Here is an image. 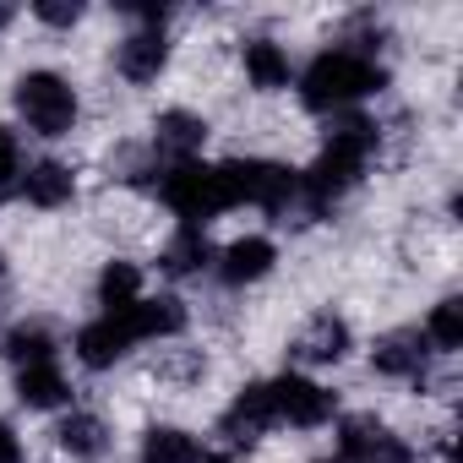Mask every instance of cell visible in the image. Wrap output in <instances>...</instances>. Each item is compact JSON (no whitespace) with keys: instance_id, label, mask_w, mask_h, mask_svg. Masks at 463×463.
I'll return each mask as SVG.
<instances>
[{"instance_id":"6da1fadb","label":"cell","mask_w":463,"mask_h":463,"mask_svg":"<svg viewBox=\"0 0 463 463\" xmlns=\"http://www.w3.org/2000/svg\"><path fill=\"white\" fill-rule=\"evenodd\" d=\"M376 142H382V137H376V120H365V115H344V120L327 131V147L317 153V164L300 175V196H306V207H311V213H327L338 196H349V191L360 185V175H365Z\"/></svg>"},{"instance_id":"7a4b0ae2","label":"cell","mask_w":463,"mask_h":463,"mask_svg":"<svg viewBox=\"0 0 463 463\" xmlns=\"http://www.w3.org/2000/svg\"><path fill=\"white\" fill-rule=\"evenodd\" d=\"M387 88V71L360 50H322L300 77V104L317 115H344L349 104Z\"/></svg>"},{"instance_id":"3957f363","label":"cell","mask_w":463,"mask_h":463,"mask_svg":"<svg viewBox=\"0 0 463 463\" xmlns=\"http://www.w3.org/2000/svg\"><path fill=\"white\" fill-rule=\"evenodd\" d=\"M158 196H164V207H169L180 223H191V229H202L207 218H218V213L229 207V191H223L218 164H196V158L169 164V169H164Z\"/></svg>"},{"instance_id":"277c9868","label":"cell","mask_w":463,"mask_h":463,"mask_svg":"<svg viewBox=\"0 0 463 463\" xmlns=\"http://www.w3.org/2000/svg\"><path fill=\"white\" fill-rule=\"evenodd\" d=\"M223 175V191H229V207H289L300 196V175L289 164H273V158H229L218 164Z\"/></svg>"},{"instance_id":"5b68a950","label":"cell","mask_w":463,"mask_h":463,"mask_svg":"<svg viewBox=\"0 0 463 463\" xmlns=\"http://www.w3.org/2000/svg\"><path fill=\"white\" fill-rule=\"evenodd\" d=\"M17 115L39 137H66L77 126V88L61 71H23L17 77Z\"/></svg>"},{"instance_id":"8992f818","label":"cell","mask_w":463,"mask_h":463,"mask_svg":"<svg viewBox=\"0 0 463 463\" xmlns=\"http://www.w3.org/2000/svg\"><path fill=\"white\" fill-rule=\"evenodd\" d=\"M268 398H273V420H279V425H300V430L327 425V420H333V409H338V398H333L322 382L300 376V371L273 376V382H268Z\"/></svg>"},{"instance_id":"52a82bcc","label":"cell","mask_w":463,"mask_h":463,"mask_svg":"<svg viewBox=\"0 0 463 463\" xmlns=\"http://www.w3.org/2000/svg\"><path fill=\"white\" fill-rule=\"evenodd\" d=\"M115 66L126 82H158L164 66H169V39H164V23H142L137 33H126V44L115 50Z\"/></svg>"},{"instance_id":"ba28073f","label":"cell","mask_w":463,"mask_h":463,"mask_svg":"<svg viewBox=\"0 0 463 463\" xmlns=\"http://www.w3.org/2000/svg\"><path fill=\"white\" fill-rule=\"evenodd\" d=\"M71 349H77V360L88 365V371H109V365H120L126 354H131V333H126V322L120 317H93V322H82L77 327V338H71Z\"/></svg>"},{"instance_id":"9c48e42d","label":"cell","mask_w":463,"mask_h":463,"mask_svg":"<svg viewBox=\"0 0 463 463\" xmlns=\"http://www.w3.org/2000/svg\"><path fill=\"white\" fill-rule=\"evenodd\" d=\"M109 317H120V322H126L131 344H147V338H175V333H185V306H180L175 295H142L137 306H126V311H109Z\"/></svg>"},{"instance_id":"30bf717a","label":"cell","mask_w":463,"mask_h":463,"mask_svg":"<svg viewBox=\"0 0 463 463\" xmlns=\"http://www.w3.org/2000/svg\"><path fill=\"white\" fill-rule=\"evenodd\" d=\"M279 420H273V398H268V382H251V387H241L235 392V403L223 409V420H218V430L235 441V447H246V441H257L262 430H273Z\"/></svg>"},{"instance_id":"8fae6325","label":"cell","mask_w":463,"mask_h":463,"mask_svg":"<svg viewBox=\"0 0 463 463\" xmlns=\"http://www.w3.org/2000/svg\"><path fill=\"white\" fill-rule=\"evenodd\" d=\"M213 262H218V279H223V284L246 289V284H257V279H268V273H273L279 246H273L268 235H246V241H235V246H223Z\"/></svg>"},{"instance_id":"7c38bea8","label":"cell","mask_w":463,"mask_h":463,"mask_svg":"<svg viewBox=\"0 0 463 463\" xmlns=\"http://www.w3.org/2000/svg\"><path fill=\"white\" fill-rule=\"evenodd\" d=\"M202 142H207V120H202V115H191V109H164V115H158V126H153V147H158L169 164L196 158V153H202Z\"/></svg>"},{"instance_id":"4fadbf2b","label":"cell","mask_w":463,"mask_h":463,"mask_svg":"<svg viewBox=\"0 0 463 463\" xmlns=\"http://www.w3.org/2000/svg\"><path fill=\"white\" fill-rule=\"evenodd\" d=\"M425 360H430V344H425L420 327L387 333V338H376V349H371V365H376L382 376H420Z\"/></svg>"},{"instance_id":"5bb4252c","label":"cell","mask_w":463,"mask_h":463,"mask_svg":"<svg viewBox=\"0 0 463 463\" xmlns=\"http://www.w3.org/2000/svg\"><path fill=\"white\" fill-rule=\"evenodd\" d=\"M392 458H403V452L387 436V425H376V420H344V430H338V463H392Z\"/></svg>"},{"instance_id":"9a60e30c","label":"cell","mask_w":463,"mask_h":463,"mask_svg":"<svg viewBox=\"0 0 463 463\" xmlns=\"http://www.w3.org/2000/svg\"><path fill=\"white\" fill-rule=\"evenodd\" d=\"M295 354H300V360H311V365H338V360L349 354V322H344V317H333V311L311 317V322H306V333L295 338Z\"/></svg>"},{"instance_id":"2e32d148","label":"cell","mask_w":463,"mask_h":463,"mask_svg":"<svg viewBox=\"0 0 463 463\" xmlns=\"http://www.w3.org/2000/svg\"><path fill=\"white\" fill-rule=\"evenodd\" d=\"M23 196H28L33 207H66V202L77 196V175H71V164H61V158L33 164V169L23 175Z\"/></svg>"},{"instance_id":"e0dca14e","label":"cell","mask_w":463,"mask_h":463,"mask_svg":"<svg viewBox=\"0 0 463 463\" xmlns=\"http://www.w3.org/2000/svg\"><path fill=\"white\" fill-rule=\"evenodd\" d=\"M17 398L28 409H61L71 398V382H66V371L55 360H39V365H23L17 371Z\"/></svg>"},{"instance_id":"ac0fdd59","label":"cell","mask_w":463,"mask_h":463,"mask_svg":"<svg viewBox=\"0 0 463 463\" xmlns=\"http://www.w3.org/2000/svg\"><path fill=\"white\" fill-rule=\"evenodd\" d=\"M55 441H61V452H66L71 463H93V458L109 452V430H104L99 414H66L61 430H55Z\"/></svg>"},{"instance_id":"d6986e66","label":"cell","mask_w":463,"mask_h":463,"mask_svg":"<svg viewBox=\"0 0 463 463\" xmlns=\"http://www.w3.org/2000/svg\"><path fill=\"white\" fill-rule=\"evenodd\" d=\"M213 241H207V229H191V223H180V235L164 246V273H175V279H191V273H202V268H213Z\"/></svg>"},{"instance_id":"ffe728a7","label":"cell","mask_w":463,"mask_h":463,"mask_svg":"<svg viewBox=\"0 0 463 463\" xmlns=\"http://www.w3.org/2000/svg\"><path fill=\"white\" fill-rule=\"evenodd\" d=\"M142 463H202V441L180 425H153L142 436Z\"/></svg>"},{"instance_id":"44dd1931","label":"cell","mask_w":463,"mask_h":463,"mask_svg":"<svg viewBox=\"0 0 463 463\" xmlns=\"http://www.w3.org/2000/svg\"><path fill=\"white\" fill-rule=\"evenodd\" d=\"M246 77H251V88L279 93V88H289V55L273 39H257V44H246Z\"/></svg>"},{"instance_id":"7402d4cb","label":"cell","mask_w":463,"mask_h":463,"mask_svg":"<svg viewBox=\"0 0 463 463\" xmlns=\"http://www.w3.org/2000/svg\"><path fill=\"white\" fill-rule=\"evenodd\" d=\"M137 300H142V268L137 262H109L99 273V306L104 311H126Z\"/></svg>"},{"instance_id":"603a6c76","label":"cell","mask_w":463,"mask_h":463,"mask_svg":"<svg viewBox=\"0 0 463 463\" xmlns=\"http://www.w3.org/2000/svg\"><path fill=\"white\" fill-rule=\"evenodd\" d=\"M425 344L441 349V354H452V349L463 344V300H441V306L430 311V322H425Z\"/></svg>"},{"instance_id":"cb8c5ba5","label":"cell","mask_w":463,"mask_h":463,"mask_svg":"<svg viewBox=\"0 0 463 463\" xmlns=\"http://www.w3.org/2000/svg\"><path fill=\"white\" fill-rule=\"evenodd\" d=\"M6 354H12V360H17V371H23V365L55 360V338H50L44 327H17V333L6 338Z\"/></svg>"},{"instance_id":"d4e9b609","label":"cell","mask_w":463,"mask_h":463,"mask_svg":"<svg viewBox=\"0 0 463 463\" xmlns=\"http://www.w3.org/2000/svg\"><path fill=\"white\" fill-rule=\"evenodd\" d=\"M33 17L50 28H71V23H82V0H33Z\"/></svg>"},{"instance_id":"484cf974","label":"cell","mask_w":463,"mask_h":463,"mask_svg":"<svg viewBox=\"0 0 463 463\" xmlns=\"http://www.w3.org/2000/svg\"><path fill=\"white\" fill-rule=\"evenodd\" d=\"M17 175H23V142H17V131L0 126V191H6Z\"/></svg>"},{"instance_id":"4316f807","label":"cell","mask_w":463,"mask_h":463,"mask_svg":"<svg viewBox=\"0 0 463 463\" xmlns=\"http://www.w3.org/2000/svg\"><path fill=\"white\" fill-rule=\"evenodd\" d=\"M0 463H23V441H17V430L0 420Z\"/></svg>"},{"instance_id":"83f0119b","label":"cell","mask_w":463,"mask_h":463,"mask_svg":"<svg viewBox=\"0 0 463 463\" xmlns=\"http://www.w3.org/2000/svg\"><path fill=\"white\" fill-rule=\"evenodd\" d=\"M202 463H229V458L223 452H202Z\"/></svg>"},{"instance_id":"f1b7e54d","label":"cell","mask_w":463,"mask_h":463,"mask_svg":"<svg viewBox=\"0 0 463 463\" xmlns=\"http://www.w3.org/2000/svg\"><path fill=\"white\" fill-rule=\"evenodd\" d=\"M6 23H12V6H0V28H6Z\"/></svg>"},{"instance_id":"f546056e","label":"cell","mask_w":463,"mask_h":463,"mask_svg":"<svg viewBox=\"0 0 463 463\" xmlns=\"http://www.w3.org/2000/svg\"><path fill=\"white\" fill-rule=\"evenodd\" d=\"M0 273H6V257H0Z\"/></svg>"},{"instance_id":"4dcf8cb0","label":"cell","mask_w":463,"mask_h":463,"mask_svg":"<svg viewBox=\"0 0 463 463\" xmlns=\"http://www.w3.org/2000/svg\"><path fill=\"white\" fill-rule=\"evenodd\" d=\"M392 463H403V458H392Z\"/></svg>"}]
</instances>
